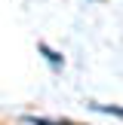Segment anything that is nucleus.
Segmentation results:
<instances>
[{"instance_id": "nucleus-1", "label": "nucleus", "mask_w": 123, "mask_h": 125, "mask_svg": "<svg viewBox=\"0 0 123 125\" xmlns=\"http://www.w3.org/2000/svg\"><path fill=\"white\" fill-rule=\"evenodd\" d=\"M31 125H74V122H52V119H37V116H28Z\"/></svg>"}]
</instances>
